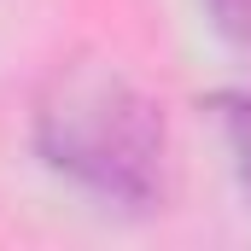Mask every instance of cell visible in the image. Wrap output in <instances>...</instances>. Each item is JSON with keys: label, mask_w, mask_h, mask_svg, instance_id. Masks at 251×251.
I'll list each match as a JSON object with an SVG mask.
<instances>
[{"label": "cell", "mask_w": 251, "mask_h": 251, "mask_svg": "<svg viewBox=\"0 0 251 251\" xmlns=\"http://www.w3.org/2000/svg\"><path fill=\"white\" fill-rule=\"evenodd\" d=\"M35 152L105 204L152 210L170 187V128L117 64H64L35 105Z\"/></svg>", "instance_id": "1"}, {"label": "cell", "mask_w": 251, "mask_h": 251, "mask_svg": "<svg viewBox=\"0 0 251 251\" xmlns=\"http://www.w3.org/2000/svg\"><path fill=\"white\" fill-rule=\"evenodd\" d=\"M210 111H216L222 140H228V152H234V170H240V181H246V193H251V94H216Z\"/></svg>", "instance_id": "2"}, {"label": "cell", "mask_w": 251, "mask_h": 251, "mask_svg": "<svg viewBox=\"0 0 251 251\" xmlns=\"http://www.w3.org/2000/svg\"><path fill=\"white\" fill-rule=\"evenodd\" d=\"M204 6H210V24L222 29V41L251 59V0H204Z\"/></svg>", "instance_id": "3"}]
</instances>
